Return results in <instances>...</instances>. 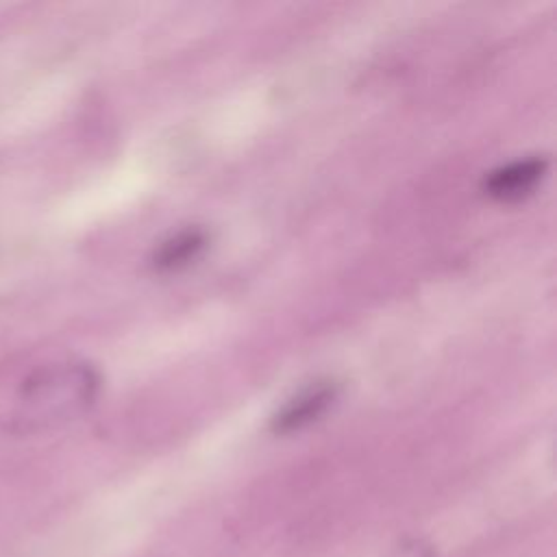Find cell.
I'll use <instances>...</instances> for the list:
<instances>
[{
	"mask_svg": "<svg viewBox=\"0 0 557 557\" xmlns=\"http://www.w3.org/2000/svg\"><path fill=\"white\" fill-rule=\"evenodd\" d=\"M546 168L548 161L544 157H524L509 161L485 176L483 189L496 200H518L540 183Z\"/></svg>",
	"mask_w": 557,
	"mask_h": 557,
	"instance_id": "2",
	"label": "cell"
},
{
	"mask_svg": "<svg viewBox=\"0 0 557 557\" xmlns=\"http://www.w3.org/2000/svg\"><path fill=\"white\" fill-rule=\"evenodd\" d=\"M337 385L333 381H315L302 387L296 396H292L272 418V426L276 433H289L302 429L318 416L326 411V407L335 400Z\"/></svg>",
	"mask_w": 557,
	"mask_h": 557,
	"instance_id": "3",
	"label": "cell"
},
{
	"mask_svg": "<svg viewBox=\"0 0 557 557\" xmlns=\"http://www.w3.org/2000/svg\"><path fill=\"white\" fill-rule=\"evenodd\" d=\"M100 387L98 372L81 361L50 363L35 370L15 396L13 422L20 429H41L85 411Z\"/></svg>",
	"mask_w": 557,
	"mask_h": 557,
	"instance_id": "1",
	"label": "cell"
},
{
	"mask_svg": "<svg viewBox=\"0 0 557 557\" xmlns=\"http://www.w3.org/2000/svg\"><path fill=\"white\" fill-rule=\"evenodd\" d=\"M202 246H205V235L200 231H183L161 244V248L154 257V263L159 268L183 265L189 259H194Z\"/></svg>",
	"mask_w": 557,
	"mask_h": 557,
	"instance_id": "4",
	"label": "cell"
}]
</instances>
